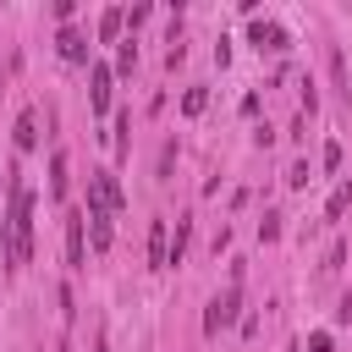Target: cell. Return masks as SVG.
Here are the masks:
<instances>
[{
    "instance_id": "cell-1",
    "label": "cell",
    "mask_w": 352,
    "mask_h": 352,
    "mask_svg": "<svg viewBox=\"0 0 352 352\" xmlns=\"http://www.w3.org/2000/svg\"><path fill=\"white\" fill-rule=\"evenodd\" d=\"M0 253H6V270L22 275L33 264V192L28 182L16 176V165H6V220H0Z\"/></svg>"
},
{
    "instance_id": "cell-2",
    "label": "cell",
    "mask_w": 352,
    "mask_h": 352,
    "mask_svg": "<svg viewBox=\"0 0 352 352\" xmlns=\"http://www.w3.org/2000/svg\"><path fill=\"white\" fill-rule=\"evenodd\" d=\"M242 319V286H226L209 308H204V336H220V330H231Z\"/></svg>"
},
{
    "instance_id": "cell-3",
    "label": "cell",
    "mask_w": 352,
    "mask_h": 352,
    "mask_svg": "<svg viewBox=\"0 0 352 352\" xmlns=\"http://www.w3.org/2000/svg\"><path fill=\"white\" fill-rule=\"evenodd\" d=\"M88 204H94V209H110V214L126 209V192H121L116 170H88Z\"/></svg>"
},
{
    "instance_id": "cell-4",
    "label": "cell",
    "mask_w": 352,
    "mask_h": 352,
    "mask_svg": "<svg viewBox=\"0 0 352 352\" xmlns=\"http://www.w3.org/2000/svg\"><path fill=\"white\" fill-rule=\"evenodd\" d=\"M88 264V220H82V209H72L66 214V270L77 275Z\"/></svg>"
},
{
    "instance_id": "cell-5",
    "label": "cell",
    "mask_w": 352,
    "mask_h": 352,
    "mask_svg": "<svg viewBox=\"0 0 352 352\" xmlns=\"http://www.w3.org/2000/svg\"><path fill=\"white\" fill-rule=\"evenodd\" d=\"M248 38H253V50H258V55H286V50H292V33H286L280 22H253V28H248Z\"/></svg>"
},
{
    "instance_id": "cell-6",
    "label": "cell",
    "mask_w": 352,
    "mask_h": 352,
    "mask_svg": "<svg viewBox=\"0 0 352 352\" xmlns=\"http://www.w3.org/2000/svg\"><path fill=\"white\" fill-rule=\"evenodd\" d=\"M110 82H116V72H110L104 60H94V66H88V110H94V116L110 110Z\"/></svg>"
},
{
    "instance_id": "cell-7",
    "label": "cell",
    "mask_w": 352,
    "mask_h": 352,
    "mask_svg": "<svg viewBox=\"0 0 352 352\" xmlns=\"http://www.w3.org/2000/svg\"><path fill=\"white\" fill-rule=\"evenodd\" d=\"M55 50H60V60L82 66V60H88V33H77V28H60V33H55Z\"/></svg>"
},
{
    "instance_id": "cell-8",
    "label": "cell",
    "mask_w": 352,
    "mask_h": 352,
    "mask_svg": "<svg viewBox=\"0 0 352 352\" xmlns=\"http://www.w3.org/2000/svg\"><path fill=\"white\" fill-rule=\"evenodd\" d=\"M82 220H88V242L104 253V248H110V209H94V204H88V209H82Z\"/></svg>"
},
{
    "instance_id": "cell-9",
    "label": "cell",
    "mask_w": 352,
    "mask_h": 352,
    "mask_svg": "<svg viewBox=\"0 0 352 352\" xmlns=\"http://www.w3.org/2000/svg\"><path fill=\"white\" fill-rule=\"evenodd\" d=\"M165 253H170V231L165 220H148V270H165Z\"/></svg>"
},
{
    "instance_id": "cell-10",
    "label": "cell",
    "mask_w": 352,
    "mask_h": 352,
    "mask_svg": "<svg viewBox=\"0 0 352 352\" xmlns=\"http://www.w3.org/2000/svg\"><path fill=\"white\" fill-rule=\"evenodd\" d=\"M187 242H192V214H182V220H176V231H170V253H165V270L187 258Z\"/></svg>"
},
{
    "instance_id": "cell-11",
    "label": "cell",
    "mask_w": 352,
    "mask_h": 352,
    "mask_svg": "<svg viewBox=\"0 0 352 352\" xmlns=\"http://www.w3.org/2000/svg\"><path fill=\"white\" fill-rule=\"evenodd\" d=\"M121 28H126V11L110 6V11L99 16V44H121Z\"/></svg>"
},
{
    "instance_id": "cell-12",
    "label": "cell",
    "mask_w": 352,
    "mask_h": 352,
    "mask_svg": "<svg viewBox=\"0 0 352 352\" xmlns=\"http://www.w3.org/2000/svg\"><path fill=\"white\" fill-rule=\"evenodd\" d=\"M11 138H16V148H22V154H28V148H38V116H33V110H22Z\"/></svg>"
},
{
    "instance_id": "cell-13",
    "label": "cell",
    "mask_w": 352,
    "mask_h": 352,
    "mask_svg": "<svg viewBox=\"0 0 352 352\" xmlns=\"http://www.w3.org/2000/svg\"><path fill=\"white\" fill-rule=\"evenodd\" d=\"M66 165H72L66 148H55V154H50V198H55V204L66 198Z\"/></svg>"
},
{
    "instance_id": "cell-14",
    "label": "cell",
    "mask_w": 352,
    "mask_h": 352,
    "mask_svg": "<svg viewBox=\"0 0 352 352\" xmlns=\"http://www.w3.org/2000/svg\"><path fill=\"white\" fill-rule=\"evenodd\" d=\"M132 154V110H116V160Z\"/></svg>"
},
{
    "instance_id": "cell-15",
    "label": "cell",
    "mask_w": 352,
    "mask_h": 352,
    "mask_svg": "<svg viewBox=\"0 0 352 352\" xmlns=\"http://www.w3.org/2000/svg\"><path fill=\"white\" fill-rule=\"evenodd\" d=\"M346 209H352V182H341V187L330 192V204H324V220H341Z\"/></svg>"
},
{
    "instance_id": "cell-16",
    "label": "cell",
    "mask_w": 352,
    "mask_h": 352,
    "mask_svg": "<svg viewBox=\"0 0 352 352\" xmlns=\"http://www.w3.org/2000/svg\"><path fill=\"white\" fill-rule=\"evenodd\" d=\"M132 66H138V44H132V38H121V44H116V66H110V72L132 77Z\"/></svg>"
},
{
    "instance_id": "cell-17",
    "label": "cell",
    "mask_w": 352,
    "mask_h": 352,
    "mask_svg": "<svg viewBox=\"0 0 352 352\" xmlns=\"http://www.w3.org/2000/svg\"><path fill=\"white\" fill-rule=\"evenodd\" d=\"M55 302H60V319L72 324V319H77V297H72V286H66V280L55 286Z\"/></svg>"
},
{
    "instance_id": "cell-18",
    "label": "cell",
    "mask_w": 352,
    "mask_h": 352,
    "mask_svg": "<svg viewBox=\"0 0 352 352\" xmlns=\"http://www.w3.org/2000/svg\"><path fill=\"white\" fill-rule=\"evenodd\" d=\"M330 77H336V88L352 99V88H346V60H341V50H330Z\"/></svg>"
},
{
    "instance_id": "cell-19",
    "label": "cell",
    "mask_w": 352,
    "mask_h": 352,
    "mask_svg": "<svg viewBox=\"0 0 352 352\" xmlns=\"http://www.w3.org/2000/svg\"><path fill=\"white\" fill-rule=\"evenodd\" d=\"M204 104H209V94H204V88H187V94H182V116H198Z\"/></svg>"
},
{
    "instance_id": "cell-20",
    "label": "cell",
    "mask_w": 352,
    "mask_h": 352,
    "mask_svg": "<svg viewBox=\"0 0 352 352\" xmlns=\"http://www.w3.org/2000/svg\"><path fill=\"white\" fill-rule=\"evenodd\" d=\"M275 236H280V214L264 209V220H258V242H275Z\"/></svg>"
},
{
    "instance_id": "cell-21",
    "label": "cell",
    "mask_w": 352,
    "mask_h": 352,
    "mask_svg": "<svg viewBox=\"0 0 352 352\" xmlns=\"http://www.w3.org/2000/svg\"><path fill=\"white\" fill-rule=\"evenodd\" d=\"M170 165H176V143H165V148H160V182L170 176Z\"/></svg>"
},
{
    "instance_id": "cell-22",
    "label": "cell",
    "mask_w": 352,
    "mask_h": 352,
    "mask_svg": "<svg viewBox=\"0 0 352 352\" xmlns=\"http://www.w3.org/2000/svg\"><path fill=\"white\" fill-rule=\"evenodd\" d=\"M319 165H324V170H336V165H341V143H324V154H319Z\"/></svg>"
},
{
    "instance_id": "cell-23",
    "label": "cell",
    "mask_w": 352,
    "mask_h": 352,
    "mask_svg": "<svg viewBox=\"0 0 352 352\" xmlns=\"http://www.w3.org/2000/svg\"><path fill=\"white\" fill-rule=\"evenodd\" d=\"M286 187H308V165H302V160L286 170Z\"/></svg>"
},
{
    "instance_id": "cell-24",
    "label": "cell",
    "mask_w": 352,
    "mask_h": 352,
    "mask_svg": "<svg viewBox=\"0 0 352 352\" xmlns=\"http://www.w3.org/2000/svg\"><path fill=\"white\" fill-rule=\"evenodd\" d=\"M148 16H154V6H132V11H126V22H132V28H143Z\"/></svg>"
},
{
    "instance_id": "cell-25",
    "label": "cell",
    "mask_w": 352,
    "mask_h": 352,
    "mask_svg": "<svg viewBox=\"0 0 352 352\" xmlns=\"http://www.w3.org/2000/svg\"><path fill=\"white\" fill-rule=\"evenodd\" d=\"M308 352H330V330H314L308 336Z\"/></svg>"
},
{
    "instance_id": "cell-26",
    "label": "cell",
    "mask_w": 352,
    "mask_h": 352,
    "mask_svg": "<svg viewBox=\"0 0 352 352\" xmlns=\"http://www.w3.org/2000/svg\"><path fill=\"white\" fill-rule=\"evenodd\" d=\"M94 352H110V336H104V330L94 336Z\"/></svg>"
},
{
    "instance_id": "cell-27",
    "label": "cell",
    "mask_w": 352,
    "mask_h": 352,
    "mask_svg": "<svg viewBox=\"0 0 352 352\" xmlns=\"http://www.w3.org/2000/svg\"><path fill=\"white\" fill-rule=\"evenodd\" d=\"M0 192H6V170H0Z\"/></svg>"
}]
</instances>
